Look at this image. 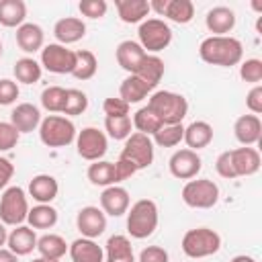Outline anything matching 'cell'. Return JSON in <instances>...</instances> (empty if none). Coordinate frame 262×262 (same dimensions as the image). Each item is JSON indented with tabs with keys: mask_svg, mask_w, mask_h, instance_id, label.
Wrapping results in <instances>:
<instances>
[{
	"mask_svg": "<svg viewBox=\"0 0 262 262\" xmlns=\"http://www.w3.org/2000/svg\"><path fill=\"white\" fill-rule=\"evenodd\" d=\"M199 57L205 63L211 66H219V68H231L242 63L244 57V45L239 39L231 37V35H223V37H207L201 41L199 45Z\"/></svg>",
	"mask_w": 262,
	"mask_h": 262,
	"instance_id": "6da1fadb",
	"label": "cell"
},
{
	"mask_svg": "<svg viewBox=\"0 0 262 262\" xmlns=\"http://www.w3.org/2000/svg\"><path fill=\"white\" fill-rule=\"evenodd\" d=\"M160 121L162 125H176L182 123L188 115V100L172 90H156L149 94L145 104Z\"/></svg>",
	"mask_w": 262,
	"mask_h": 262,
	"instance_id": "7a4b0ae2",
	"label": "cell"
},
{
	"mask_svg": "<svg viewBox=\"0 0 262 262\" xmlns=\"http://www.w3.org/2000/svg\"><path fill=\"white\" fill-rule=\"evenodd\" d=\"M158 221V205L151 199H139L127 211V233L135 239H145L156 231Z\"/></svg>",
	"mask_w": 262,
	"mask_h": 262,
	"instance_id": "3957f363",
	"label": "cell"
},
{
	"mask_svg": "<svg viewBox=\"0 0 262 262\" xmlns=\"http://www.w3.org/2000/svg\"><path fill=\"white\" fill-rule=\"evenodd\" d=\"M76 125L63 115H47L39 125V139L47 147H66L76 141Z\"/></svg>",
	"mask_w": 262,
	"mask_h": 262,
	"instance_id": "277c9868",
	"label": "cell"
},
{
	"mask_svg": "<svg viewBox=\"0 0 262 262\" xmlns=\"http://www.w3.org/2000/svg\"><path fill=\"white\" fill-rule=\"evenodd\" d=\"M180 248L188 258H209L221 250V235L211 227H194L182 235Z\"/></svg>",
	"mask_w": 262,
	"mask_h": 262,
	"instance_id": "5b68a950",
	"label": "cell"
},
{
	"mask_svg": "<svg viewBox=\"0 0 262 262\" xmlns=\"http://www.w3.org/2000/svg\"><path fill=\"white\" fill-rule=\"evenodd\" d=\"M137 37H139L137 43L143 47V51L156 55L158 51H164L170 45V41H172V29L162 18H145L143 23H139Z\"/></svg>",
	"mask_w": 262,
	"mask_h": 262,
	"instance_id": "8992f818",
	"label": "cell"
},
{
	"mask_svg": "<svg viewBox=\"0 0 262 262\" xmlns=\"http://www.w3.org/2000/svg\"><path fill=\"white\" fill-rule=\"evenodd\" d=\"M27 215H29L27 192L20 186L4 188V192L0 196V221L4 225L16 227L27 221Z\"/></svg>",
	"mask_w": 262,
	"mask_h": 262,
	"instance_id": "52a82bcc",
	"label": "cell"
},
{
	"mask_svg": "<svg viewBox=\"0 0 262 262\" xmlns=\"http://www.w3.org/2000/svg\"><path fill=\"white\" fill-rule=\"evenodd\" d=\"M182 203L192 209H211L219 201V186L211 178H192L182 186Z\"/></svg>",
	"mask_w": 262,
	"mask_h": 262,
	"instance_id": "ba28073f",
	"label": "cell"
},
{
	"mask_svg": "<svg viewBox=\"0 0 262 262\" xmlns=\"http://www.w3.org/2000/svg\"><path fill=\"white\" fill-rule=\"evenodd\" d=\"M121 160H127L129 164L135 166V170H145L154 164V141L149 135L143 133H131L125 139V145L121 149Z\"/></svg>",
	"mask_w": 262,
	"mask_h": 262,
	"instance_id": "9c48e42d",
	"label": "cell"
},
{
	"mask_svg": "<svg viewBox=\"0 0 262 262\" xmlns=\"http://www.w3.org/2000/svg\"><path fill=\"white\" fill-rule=\"evenodd\" d=\"M108 149V137L98 127H84L76 135V151L82 160L98 162Z\"/></svg>",
	"mask_w": 262,
	"mask_h": 262,
	"instance_id": "30bf717a",
	"label": "cell"
},
{
	"mask_svg": "<svg viewBox=\"0 0 262 262\" xmlns=\"http://www.w3.org/2000/svg\"><path fill=\"white\" fill-rule=\"evenodd\" d=\"M41 68H45L51 74H72L76 68V51H72L59 43L43 45Z\"/></svg>",
	"mask_w": 262,
	"mask_h": 262,
	"instance_id": "8fae6325",
	"label": "cell"
},
{
	"mask_svg": "<svg viewBox=\"0 0 262 262\" xmlns=\"http://www.w3.org/2000/svg\"><path fill=\"white\" fill-rule=\"evenodd\" d=\"M201 168H203L201 156L196 151L188 149V147L176 149L170 156V160H168V170L178 180H192V178H196V174L201 172Z\"/></svg>",
	"mask_w": 262,
	"mask_h": 262,
	"instance_id": "7c38bea8",
	"label": "cell"
},
{
	"mask_svg": "<svg viewBox=\"0 0 262 262\" xmlns=\"http://www.w3.org/2000/svg\"><path fill=\"white\" fill-rule=\"evenodd\" d=\"M76 227L78 231L82 233V237H98L104 233L106 229V215L102 213V209L94 207V205H88V207H82L76 215Z\"/></svg>",
	"mask_w": 262,
	"mask_h": 262,
	"instance_id": "4fadbf2b",
	"label": "cell"
},
{
	"mask_svg": "<svg viewBox=\"0 0 262 262\" xmlns=\"http://www.w3.org/2000/svg\"><path fill=\"white\" fill-rule=\"evenodd\" d=\"M129 205H131L129 192H127V188H123L119 184L106 186L100 192V209H102L104 215L121 217V215H125L129 211Z\"/></svg>",
	"mask_w": 262,
	"mask_h": 262,
	"instance_id": "5bb4252c",
	"label": "cell"
},
{
	"mask_svg": "<svg viewBox=\"0 0 262 262\" xmlns=\"http://www.w3.org/2000/svg\"><path fill=\"white\" fill-rule=\"evenodd\" d=\"M229 156H231V164H233L235 176H252L262 166L260 151L256 147H250V145H244V147H237V149H229Z\"/></svg>",
	"mask_w": 262,
	"mask_h": 262,
	"instance_id": "9a60e30c",
	"label": "cell"
},
{
	"mask_svg": "<svg viewBox=\"0 0 262 262\" xmlns=\"http://www.w3.org/2000/svg\"><path fill=\"white\" fill-rule=\"evenodd\" d=\"M233 135L242 145H256L262 139V121L256 115H242L233 123Z\"/></svg>",
	"mask_w": 262,
	"mask_h": 262,
	"instance_id": "2e32d148",
	"label": "cell"
},
{
	"mask_svg": "<svg viewBox=\"0 0 262 262\" xmlns=\"http://www.w3.org/2000/svg\"><path fill=\"white\" fill-rule=\"evenodd\" d=\"M10 123L18 133H31L41 125V111L31 102H20L12 108Z\"/></svg>",
	"mask_w": 262,
	"mask_h": 262,
	"instance_id": "e0dca14e",
	"label": "cell"
},
{
	"mask_svg": "<svg viewBox=\"0 0 262 262\" xmlns=\"http://www.w3.org/2000/svg\"><path fill=\"white\" fill-rule=\"evenodd\" d=\"M205 27L215 37H223L235 27V12L229 6H213L205 16Z\"/></svg>",
	"mask_w": 262,
	"mask_h": 262,
	"instance_id": "ac0fdd59",
	"label": "cell"
},
{
	"mask_svg": "<svg viewBox=\"0 0 262 262\" xmlns=\"http://www.w3.org/2000/svg\"><path fill=\"white\" fill-rule=\"evenodd\" d=\"M53 35L59 45L78 43L86 35V23L78 16H63L53 25Z\"/></svg>",
	"mask_w": 262,
	"mask_h": 262,
	"instance_id": "d6986e66",
	"label": "cell"
},
{
	"mask_svg": "<svg viewBox=\"0 0 262 262\" xmlns=\"http://www.w3.org/2000/svg\"><path fill=\"white\" fill-rule=\"evenodd\" d=\"M6 246L16 256H29L33 250H37V233L29 225H16L12 231H8Z\"/></svg>",
	"mask_w": 262,
	"mask_h": 262,
	"instance_id": "ffe728a7",
	"label": "cell"
},
{
	"mask_svg": "<svg viewBox=\"0 0 262 262\" xmlns=\"http://www.w3.org/2000/svg\"><path fill=\"white\" fill-rule=\"evenodd\" d=\"M72 262H104V248L90 237H78L68 246Z\"/></svg>",
	"mask_w": 262,
	"mask_h": 262,
	"instance_id": "44dd1931",
	"label": "cell"
},
{
	"mask_svg": "<svg viewBox=\"0 0 262 262\" xmlns=\"http://www.w3.org/2000/svg\"><path fill=\"white\" fill-rule=\"evenodd\" d=\"M57 192L59 184L51 174H37L29 182V196H33V201H37L39 205H51Z\"/></svg>",
	"mask_w": 262,
	"mask_h": 262,
	"instance_id": "7402d4cb",
	"label": "cell"
},
{
	"mask_svg": "<svg viewBox=\"0 0 262 262\" xmlns=\"http://www.w3.org/2000/svg\"><path fill=\"white\" fill-rule=\"evenodd\" d=\"M164 70H166V66H164V59L162 57H158V55H154V53H145V57L141 59V63L137 66V70L133 72L149 90H154L158 84H160V80L164 78Z\"/></svg>",
	"mask_w": 262,
	"mask_h": 262,
	"instance_id": "603a6c76",
	"label": "cell"
},
{
	"mask_svg": "<svg viewBox=\"0 0 262 262\" xmlns=\"http://www.w3.org/2000/svg\"><path fill=\"white\" fill-rule=\"evenodd\" d=\"M45 43V33L37 23H23L16 29V45L25 53L41 51Z\"/></svg>",
	"mask_w": 262,
	"mask_h": 262,
	"instance_id": "cb8c5ba5",
	"label": "cell"
},
{
	"mask_svg": "<svg viewBox=\"0 0 262 262\" xmlns=\"http://www.w3.org/2000/svg\"><path fill=\"white\" fill-rule=\"evenodd\" d=\"M115 57H117V63H119L125 72L133 74V72L137 70V66L141 63V59L145 57V51H143V47H141L137 41L127 39V41H121V43L117 45Z\"/></svg>",
	"mask_w": 262,
	"mask_h": 262,
	"instance_id": "d4e9b609",
	"label": "cell"
},
{
	"mask_svg": "<svg viewBox=\"0 0 262 262\" xmlns=\"http://www.w3.org/2000/svg\"><path fill=\"white\" fill-rule=\"evenodd\" d=\"M104 262H137L131 239L127 235H111L104 246Z\"/></svg>",
	"mask_w": 262,
	"mask_h": 262,
	"instance_id": "484cf974",
	"label": "cell"
},
{
	"mask_svg": "<svg viewBox=\"0 0 262 262\" xmlns=\"http://www.w3.org/2000/svg\"><path fill=\"white\" fill-rule=\"evenodd\" d=\"M117 14L123 23L135 25L143 23L145 16L149 14V2L147 0H115Z\"/></svg>",
	"mask_w": 262,
	"mask_h": 262,
	"instance_id": "4316f807",
	"label": "cell"
},
{
	"mask_svg": "<svg viewBox=\"0 0 262 262\" xmlns=\"http://www.w3.org/2000/svg\"><path fill=\"white\" fill-rule=\"evenodd\" d=\"M182 141H186L188 149L199 151L213 141V127L207 121H192L188 127H184V139Z\"/></svg>",
	"mask_w": 262,
	"mask_h": 262,
	"instance_id": "83f0119b",
	"label": "cell"
},
{
	"mask_svg": "<svg viewBox=\"0 0 262 262\" xmlns=\"http://www.w3.org/2000/svg\"><path fill=\"white\" fill-rule=\"evenodd\" d=\"M27 18V4L23 0H0V25L18 29Z\"/></svg>",
	"mask_w": 262,
	"mask_h": 262,
	"instance_id": "f1b7e54d",
	"label": "cell"
},
{
	"mask_svg": "<svg viewBox=\"0 0 262 262\" xmlns=\"http://www.w3.org/2000/svg\"><path fill=\"white\" fill-rule=\"evenodd\" d=\"M86 176L94 186H104L106 188V186L119 184L117 182V172H115V162H106V160L92 162L86 170Z\"/></svg>",
	"mask_w": 262,
	"mask_h": 262,
	"instance_id": "f546056e",
	"label": "cell"
},
{
	"mask_svg": "<svg viewBox=\"0 0 262 262\" xmlns=\"http://www.w3.org/2000/svg\"><path fill=\"white\" fill-rule=\"evenodd\" d=\"M149 92H151V90H149L135 74H129V76L121 82V86H119V98H123L127 104H137V102H141L143 98H147Z\"/></svg>",
	"mask_w": 262,
	"mask_h": 262,
	"instance_id": "4dcf8cb0",
	"label": "cell"
},
{
	"mask_svg": "<svg viewBox=\"0 0 262 262\" xmlns=\"http://www.w3.org/2000/svg\"><path fill=\"white\" fill-rule=\"evenodd\" d=\"M37 252L43 258L61 260V256H66V252H68V244L57 233H45V235L37 237Z\"/></svg>",
	"mask_w": 262,
	"mask_h": 262,
	"instance_id": "1f68e13d",
	"label": "cell"
},
{
	"mask_svg": "<svg viewBox=\"0 0 262 262\" xmlns=\"http://www.w3.org/2000/svg\"><path fill=\"white\" fill-rule=\"evenodd\" d=\"M57 219H59V215H57L55 207L39 205V203L33 209H29V215H27L29 227H33V229H51L57 223Z\"/></svg>",
	"mask_w": 262,
	"mask_h": 262,
	"instance_id": "d6a6232c",
	"label": "cell"
},
{
	"mask_svg": "<svg viewBox=\"0 0 262 262\" xmlns=\"http://www.w3.org/2000/svg\"><path fill=\"white\" fill-rule=\"evenodd\" d=\"M12 74L16 78V84H35L41 80V74H43V68L37 59L33 57H20L16 59L14 68H12Z\"/></svg>",
	"mask_w": 262,
	"mask_h": 262,
	"instance_id": "836d02e7",
	"label": "cell"
},
{
	"mask_svg": "<svg viewBox=\"0 0 262 262\" xmlns=\"http://www.w3.org/2000/svg\"><path fill=\"white\" fill-rule=\"evenodd\" d=\"M96 70H98V59H96V55H94L90 49H78V51H76V68H74L72 76H74L76 80H82V82H84V80L94 78Z\"/></svg>",
	"mask_w": 262,
	"mask_h": 262,
	"instance_id": "e575fe53",
	"label": "cell"
},
{
	"mask_svg": "<svg viewBox=\"0 0 262 262\" xmlns=\"http://www.w3.org/2000/svg\"><path fill=\"white\" fill-rule=\"evenodd\" d=\"M182 139H184V125H182V123H176V125H162V127L151 135L154 145H160V147H176Z\"/></svg>",
	"mask_w": 262,
	"mask_h": 262,
	"instance_id": "d590c367",
	"label": "cell"
},
{
	"mask_svg": "<svg viewBox=\"0 0 262 262\" xmlns=\"http://www.w3.org/2000/svg\"><path fill=\"white\" fill-rule=\"evenodd\" d=\"M104 131L106 137L115 139V141H125L131 133H133V123L131 117H104Z\"/></svg>",
	"mask_w": 262,
	"mask_h": 262,
	"instance_id": "8d00e7d4",
	"label": "cell"
},
{
	"mask_svg": "<svg viewBox=\"0 0 262 262\" xmlns=\"http://www.w3.org/2000/svg\"><path fill=\"white\" fill-rule=\"evenodd\" d=\"M164 16L176 25H186L194 16V4L190 0H170Z\"/></svg>",
	"mask_w": 262,
	"mask_h": 262,
	"instance_id": "74e56055",
	"label": "cell"
},
{
	"mask_svg": "<svg viewBox=\"0 0 262 262\" xmlns=\"http://www.w3.org/2000/svg\"><path fill=\"white\" fill-rule=\"evenodd\" d=\"M131 123H133V129H137V133H143V135H149V137L162 127V121H160L147 106H141V108L133 115Z\"/></svg>",
	"mask_w": 262,
	"mask_h": 262,
	"instance_id": "f35d334b",
	"label": "cell"
},
{
	"mask_svg": "<svg viewBox=\"0 0 262 262\" xmlns=\"http://www.w3.org/2000/svg\"><path fill=\"white\" fill-rule=\"evenodd\" d=\"M41 106L55 115V113H63V106H66V88L61 86H47L43 92H41Z\"/></svg>",
	"mask_w": 262,
	"mask_h": 262,
	"instance_id": "ab89813d",
	"label": "cell"
},
{
	"mask_svg": "<svg viewBox=\"0 0 262 262\" xmlns=\"http://www.w3.org/2000/svg\"><path fill=\"white\" fill-rule=\"evenodd\" d=\"M88 108V96L86 92L78 88H66V106H63V117H78Z\"/></svg>",
	"mask_w": 262,
	"mask_h": 262,
	"instance_id": "60d3db41",
	"label": "cell"
},
{
	"mask_svg": "<svg viewBox=\"0 0 262 262\" xmlns=\"http://www.w3.org/2000/svg\"><path fill=\"white\" fill-rule=\"evenodd\" d=\"M239 78L244 82H250V84H260L262 82V61L256 59V57H250L246 61H242L239 66Z\"/></svg>",
	"mask_w": 262,
	"mask_h": 262,
	"instance_id": "b9f144b4",
	"label": "cell"
},
{
	"mask_svg": "<svg viewBox=\"0 0 262 262\" xmlns=\"http://www.w3.org/2000/svg\"><path fill=\"white\" fill-rule=\"evenodd\" d=\"M78 10L82 12V16L102 18L106 14V10H108V4H106V0H80Z\"/></svg>",
	"mask_w": 262,
	"mask_h": 262,
	"instance_id": "7bdbcfd3",
	"label": "cell"
},
{
	"mask_svg": "<svg viewBox=\"0 0 262 262\" xmlns=\"http://www.w3.org/2000/svg\"><path fill=\"white\" fill-rule=\"evenodd\" d=\"M18 139H20V133L12 127V123L0 121V151H8V149L16 147Z\"/></svg>",
	"mask_w": 262,
	"mask_h": 262,
	"instance_id": "ee69618b",
	"label": "cell"
},
{
	"mask_svg": "<svg viewBox=\"0 0 262 262\" xmlns=\"http://www.w3.org/2000/svg\"><path fill=\"white\" fill-rule=\"evenodd\" d=\"M18 94H20V90H18L16 80L0 78V106H8V104L16 102Z\"/></svg>",
	"mask_w": 262,
	"mask_h": 262,
	"instance_id": "f6af8a7d",
	"label": "cell"
},
{
	"mask_svg": "<svg viewBox=\"0 0 262 262\" xmlns=\"http://www.w3.org/2000/svg\"><path fill=\"white\" fill-rule=\"evenodd\" d=\"M102 111H104L106 117H125V115H129V104L123 98L111 96V98H104Z\"/></svg>",
	"mask_w": 262,
	"mask_h": 262,
	"instance_id": "bcb514c9",
	"label": "cell"
},
{
	"mask_svg": "<svg viewBox=\"0 0 262 262\" xmlns=\"http://www.w3.org/2000/svg\"><path fill=\"white\" fill-rule=\"evenodd\" d=\"M137 262H170V256L162 246H147L139 252Z\"/></svg>",
	"mask_w": 262,
	"mask_h": 262,
	"instance_id": "7dc6e473",
	"label": "cell"
},
{
	"mask_svg": "<svg viewBox=\"0 0 262 262\" xmlns=\"http://www.w3.org/2000/svg\"><path fill=\"white\" fill-rule=\"evenodd\" d=\"M215 170H217V174H219L221 178H227V180L237 178L235 172H233V164H231L229 151H223V154L217 156V160H215Z\"/></svg>",
	"mask_w": 262,
	"mask_h": 262,
	"instance_id": "c3c4849f",
	"label": "cell"
},
{
	"mask_svg": "<svg viewBox=\"0 0 262 262\" xmlns=\"http://www.w3.org/2000/svg\"><path fill=\"white\" fill-rule=\"evenodd\" d=\"M246 106H248V111L252 113V115H260L262 113V86L260 84H256L248 94H246Z\"/></svg>",
	"mask_w": 262,
	"mask_h": 262,
	"instance_id": "681fc988",
	"label": "cell"
},
{
	"mask_svg": "<svg viewBox=\"0 0 262 262\" xmlns=\"http://www.w3.org/2000/svg\"><path fill=\"white\" fill-rule=\"evenodd\" d=\"M12 176H14V164L8 158L0 156V190L8 188V182L12 180Z\"/></svg>",
	"mask_w": 262,
	"mask_h": 262,
	"instance_id": "f907efd6",
	"label": "cell"
},
{
	"mask_svg": "<svg viewBox=\"0 0 262 262\" xmlns=\"http://www.w3.org/2000/svg\"><path fill=\"white\" fill-rule=\"evenodd\" d=\"M115 172H117V182H125V180H129L137 170H135V166L133 164H129L127 160H117L115 162Z\"/></svg>",
	"mask_w": 262,
	"mask_h": 262,
	"instance_id": "816d5d0a",
	"label": "cell"
},
{
	"mask_svg": "<svg viewBox=\"0 0 262 262\" xmlns=\"http://www.w3.org/2000/svg\"><path fill=\"white\" fill-rule=\"evenodd\" d=\"M168 2H170V0H151V2H149V10H154V12H158L160 16H164L166 10H168Z\"/></svg>",
	"mask_w": 262,
	"mask_h": 262,
	"instance_id": "f5cc1de1",
	"label": "cell"
},
{
	"mask_svg": "<svg viewBox=\"0 0 262 262\" xmlns=\"http://www.w3.org/2000/svg\"><path fill=\"white\" fill-rule=\"evenodd\" d=\"M0 262H18V256L12 254L8 248H0Z\"/></svg>",
	"mask_w": 262,
	"mask_h": 262,
	"instance_id": "db71d44e",
	"label": "cell"
},
{
	"mask_svg": "<svg viewBox=\"0 0 262 262\" xmlns=\"http://www.w3.org/2000/svg\"><path fill=\"white\" fill-rule=\"evenodd\" d=\"M6 239H8V229H6V225L0 221V248L6 246Z\"/></svg>",
	"mask_w": 262,
	"mask_h": 262,
	"instance_id": "11a10c76",
	"label": "cell"
},
{
	"mask_svg": "<svg viewBox=\"0 0 262 262\" xmlns=\"http://www.w3.org/2000/svg\"><path fill=\"white\" fill-rule=\"evenodd\" d=\"M229 262H256L252 256H246V254H239V256H233Z\"/></svg>",
	"mask_w": 262,
	"mask_h": 262,
	"instance_id": "9f6ffc18",
	"label": "cell"
},
{
	"mask_svg": "<svg viewBox=\"0 0 262 262\" xmlns=\"http://www.w3.org/2000/svg\"><path fill=\"white\" fill-rule=\"evenodd\" d=\"M31 262H59V260H49V258H43V256H39V258H33Z\"/></svg>",
	"mask_w": 262,
	"mask_h": 262,
	"instance_id": "6f0895ef",
	"label": "cell"
},
{
	"mask_svg": "<svg viewBox=\"0 0 262 262\" xmlns=\"http://www.w3.org/2000/svg\"><path fill=\"white\" fill-rule=\"evenodd\" d=\"M252 8H254V10H258V12L262 14V4H260V2H252Z\"/></svg>",
	"mask_w": 262,
	"mask_h": 262,
	"instance_id": "680465c9",
	"label": "cell"
},
{
	"mask_svg": "<svg viewBox=\"0 0 262 262\" xmlns=\"http://www.w3.org/2000/svg\"><path fill=\"white\" fill-rule=\"evenodd\" d=\"M2 49H4V47H2V41H0V57H2Z\"/></svg>",
	"mask_w": 262,
	"mask_h": 262,
	"instance_id": "91938a15",
	"label": "cell"
}]
</instances>
